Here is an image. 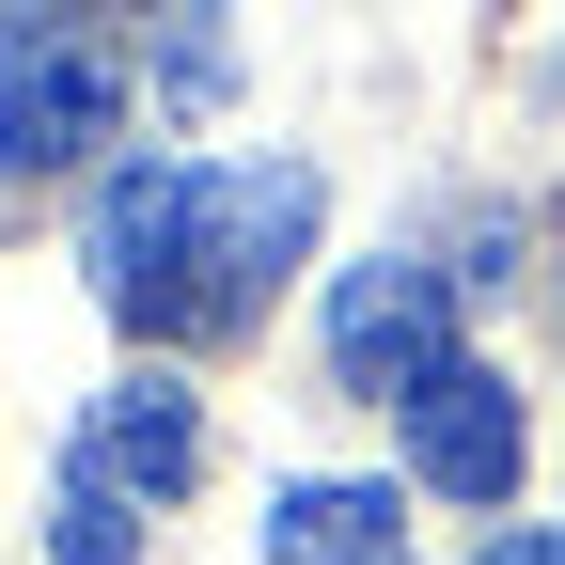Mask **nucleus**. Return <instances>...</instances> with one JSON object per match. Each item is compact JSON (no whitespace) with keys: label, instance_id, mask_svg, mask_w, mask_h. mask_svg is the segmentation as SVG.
<instances>
[{"label":"nucleus","instance_id":"f257e3e1","mask_svg":"<svg viewBox=\"0 0 565 565\" xmlns=\"http://www.w3.org/2000/svg\"><path fill=\"white\" fill-rule=\"evenodd\" d=\"M315 236V158H236V173H189V158H126L79 204V267L126 330L204 345V330H252L267 282L299 267Z\"/></svg>","mask_w":565,"mask_h":565},{"label":"nucleus","instance_id":"f03ea898","mask_svg":"<svg viewBox=\"0 0 565 565\" xmlns=\"http://www.w3.org/2000/svg\"><path fill=\"white\" fill-rule=\"evenodd\" d=\"M126 126V32L79 0H0V173H79Z\"/></svg>","mask_w":565,"mask_h":565},{"label":"nucleus","instance_id":"7ed1b4c3","mask_svg":"<svg viewBox=\"0 0 565 565\" xmlns=\"http://www.w3.org/2000/svg\"><path fill=\"white\" fill-rule=\"evenodd\" d=\"M330 377L377 393V408L440 393V377H456V267H424V252H362V267L330 282Z\"/></svg>","mask_w":565,"mask_h":565},{"label":"nucleus","instance_id":"20e7f679","mask_svg":"<svg viewBox=\"0 0 565 565\" xmlns=\"http://www.w3.org/2000/svg\"><path fill=\"white\" fill-rule=\"evenodd\" d=\"M79 487H110L126 519H158V503H189V471H204V393L173 377V362H141V377H110L95 408H79V456H63Z\"/></svg>","mask_w":565,"mask_h":565},{"label":"nucleus","instance_id":"39448f33","mask_svg":"<svg viewBox=\"0 0 565 565\" xmlns=\"http://www.w3.org/2000/svg\"><path fill=\"white\" fill-rule=\"evenodd\" d=\"M519 456H534V424H519V377L456 362L440 393H408V471L440 487V503H519Z\"/></svg>","mask_w":565,"mask_h":565},{"label":"nucleus","instance_id":"423d86ee","mask_svg":"<svg viewBox=\"0 0 565 565\" xmlns=\"http://www.w3.org/2000/svg\"><path fill=\"white\" fill-rule=\"evenodd\" d=\"M267 565H408V503L362 471H299L267 487Z\"/></svg>","mask_w":565,"mask_h":565},{"label":"nucleus","instance_id":"0eeeda50","mask_svg":"<svg viewBox=\"0 0 565 565\" xmlns=\"http://www.w3.org/2000/svg\"><path fill=\"white\" fill-rule=\"evenodd\" d=\"M47 565H141V519L110 503V487L63 471V487H47Z\"/></svg>","mask_w":565,"mask_h":565},{"label":"nucleus","instance_id":"6e6552de","mask_svg":"<svg viewBox=\"0 0 565 565\" xmlns=\"http://www.w3.org/2000/svg\"><path fill=\"white\" fill-rule=\"evenodd\" d=\"M158 79H173V95H221V79H236L221 0H158Z\"/></svg>","mask_w":565,"mask_h":565},{"label":"nucleus","instance_id":"1a4fd4ad","mask_svg":"<svg viewBox=\"0 0 565 565\" xmlns=\"http://www.w3.org/2000/svg\"><path fill=\"white\" fill-rule=\"evenodd\" d=\"M487 565H565V534H550V519H503V534H487Z\"/></svg>","mask_w":565,"mask_h":565}]
</instances>
